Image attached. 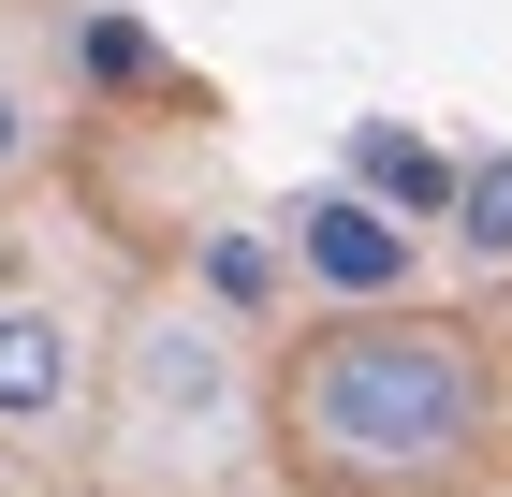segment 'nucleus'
I'll return each instance as SVG.
<instances>
[{"label":"nucleus","mask_w":512,"mask_h":497,"mask_svg":"<svg viewBox=\"0 0 512 497\" xmlns=\"http://www.w3.org/2000/svg\"><path fill=\"white\" fill-rule=\"evenodd\" d=\"M337 176H352L366 205H395L410 234H439V205H454V176H469V147H439L425 117H352V132H337Z\"/></svg>","instance_id":"6e6552de"},{"label":"nucleus","mask_w":512,"mask_h":497,"mask_svg":"<svg viewBox=\"0 0 512 497\" xmlns=\"http://www.w3.org/2000/svg\"><path fill=\"white\" fill-rule=\"evenodd\" d=\"M59 74H74V117H176V44L132 15V0H59Z\"/></svg>","instance_id":"0eeeda50"},{"label":"nucleus","mask_w":512,"mask_h":497,"mask_svg":"<svg viewBox=\"0 0 512 497\" xmlns=\"http://www.w3.org/2000/svg\"><path fill=\"white\" fill-rule=\"evenodd\" d=\"M293 497H483L512 454V351L469 307H322L264 366Z\"/></svg>","instance_id":"f257e3e1"},{"label":"nucleus","mask_w":512,"mask_h":497,"mask_svg":"<svg viewBox=\"0 0 512 497\" xmlns=\"http://www.w3.org/2000/svg\"><path fill=\"white\" fill-rule=\"evenodd\" d=\"M278 264H293V307H425L439 293V234H410L395 205H366L352 176H308L278 205Z\"/></svg>","instance_id":"20e7f679"},{"label":"nucleus","mask_w":512,"mask_h":497,"mask_svg":"<svg viewBox=\"0 0 512 497\" xmlns=\"http://www.w3.org/2000/svg\"><path fill=\"white\" fill-rule=\"evenodd\" d=\"M264 366L278 337L220 322L205 293H176L161 264L118 278L103 322V395H88V497H264L278 439H264Z\"/></svg>","instance_id":"f03ea898"},{"label":"nucleus","mask_w":512,"mask_h":497,"mask_svg":"<svg viewBox=\"0 0 512 497\" xmlns=\"http://www.w3.org/2000/svg\"><path fill=\"white\" fill-rule=\"evenodd\" d=\"M15 264H30V220H15V205H0V278H15Z\"/></svg>","instance_id":"9d476101"},{"label":"nucleus","mask_w":512,"mask_h":497,"mask_svg":"<svg viewBox=\"0 0 512 497\" xmlns=\"http://www.w3.org/2000/svg\"><path fill=\"white\" fill-rule=\"evenodd\" d=\"M15 483H30V468H0V497H15Z\"/></svg>","instance_id":"9b49d317"},{"label":"nucleus","mask_w":512,"mask_h":497,"mask_svg":"<svg viewBox=\"0 0 512 497\" xmlns=\"http://www.w3.org/2000/svg\"><path fill=\"white\" fill-rule=\"evenodd\" d=\"M439 264L454 278H512V147H469V176L439 205Z\"/></svg>","instance_id":"1a4fd4ad"},{"label":"nucleus","mask_w":512,"mask_h":497,"mask_svg":"<svg viewBox=\"0 0 512 497\" xmlns=\"http://www.w3.org/2000/svg\"><path fill=\"white\" fill-rule=\"evenodd\" d=\"M88 117H74V74H59V0H0V205L74 176Z\"/></svg>","instance_id":"39448f33"},{"label":"nucleus","mask_w":512,"mask_h":497,"mask_svg":"<svg viewBox=\"0 0 512 497\" xmlns=\"http://www.w3.org/2000/svg\"><path fill=\"white\" fill-rule=\"evenodd\" d=\"M161 278H176V293H205L220 322H249V337H293V264H278V220L205 205V220L161 234Z\"/></svg>","instance_id":"423d86ee"},{"label":"nucleus","mask_w":512,"mask_h":497,"mask_svg":"<svg viewBox=\"0 0 512 497\" xmlns=\"http://www.w3.org/2000/svg\"><path fill=\"white\" fill-rule=\"evenodd\" d=\"M103 322H118V293H103V278H59L44 249L0 278V468H30V483H44V468L88 454Z\"/></svg>","instance_id":"7ed1b4c3"}]
</instances>
